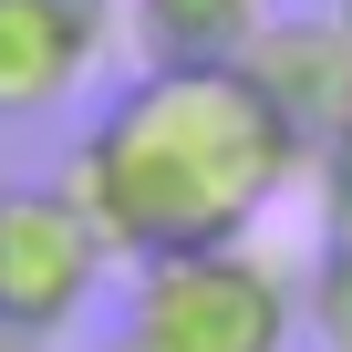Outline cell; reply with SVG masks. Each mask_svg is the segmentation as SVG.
<instances>
[{"instance_id": "cell-9", "label": "cell", "mask_w": 352, "mask_h": 352, "mask_svg": "<svg viewBox=\"0 0 352 352\" xmlns=\"http://www.w3.org/2000/svg\"><path fill=\"white\" fill-rule=\"evenodd\" d=\"M331 21H342V42H352V0H331Z\"/></svg>"}, {"instance_id": "cell-7", "label": "cell", "mask_w": 352, "mask_h": 352, "mask_svg": "<svg viewBox=\"0 0 352 352\" xmlns=\"http://www.w3.org/2000/svg\"><path fill=\"white\" fill-rule=\"evenodd\" d=\"M300 321L321 352H352V228H321V249L300 270Z\"/></svg>"}, {"instance_id": "cell-6", "label": "cell", "mask_w": 352, "mask_h": 352, "mask_svg": "<svg viewBox=\"0 0 352 352\" xmlns=\"http://www.w3.org/2000/svg\"><path fill=\"white\" fill-rule=\"evenodd\" d=\"M270 21L280 0H124L135 73H228Z\"/></svg>"}, {"instance_id": "cell-5", "label": "cell", "mask_w": 352, "mask_h": 352, "mask_svg": "<svg viewBox=\"0 0 352 352\" xmlns=\"http://www.w3.org/2000/svg\"><path fill=\"white\" fill-rule=\"evenodd\" d=\"M239 83L270 104V124L300 145V166L352 124V42L331 11H280L249 52H239Z\"/></svg>"}, {"instance_id": "cell-10", "label": "cell", "mask_w": 352, "mask_h": 352, "mask_svg": "<svg viewBox=\"0 0 352 352\" xmlns=\"http://www.w3.org/2000/svg\"><path fill=\"white\" fill-rule=\"evenodd\" d=\"M104 352H145V342H135V331H114V342H104Z\"/></svg>"}, {"instance_id": "cell-3", "label": "cell", "mask_w": 352, "mask_h": 352, "mask_svg": "<svg viewBox=\"0 0 352 352\" xmlns=\"http://www.w3.org/2000/svg\"><path fill=\"white\" fill-rule=\"evenodd\" d=\"M114 280L104 228L73 208V187H0V342L11 352H52Z\"/></svg>"}, {"instance_id": "cell-2", "label": "cell", "mask_w": 352, "mask_h": 352, "mask_svg": "<svg viewBox=\"0 0 352 352\" xmlns=\"http://www.w3.org/2000/svg\"><path fill=\"white\" fill-rule=\"evenodd\" d=\"M124 331L145 352H290L300 342V270L259 239L145 259L124 290Z\"/></svg>"}, {"instance_id": "cell-8", "label": "cell", "mask_w": 352, "mask_h": 352, "mask_svg": "<svg viewBox=\"0 0 352 352\" xmlns=\"http://www.w3.org/2000/svg\"><path fill=\"white\" fill-rule=\"evenodd\" d=\"M300 187H311V208H321V228H352V124L300 166Z\"/></svg>"}, {"instance_id": "cell-4", "label": "cell", "mask_w": 352, "mask_h": 352, "mask_svg": "<svg viewBox=\"0 0 352 352\" xmlns=\"http://www.w3.org/2000/svg\"><path fill=\"white\" fill-rule=\"evenodd\" d=\"M124 42V0H0V124L63 114Z\"/></svg>"}, {"instance_id": "cell-11", "label": "cell", "mask_w": 352, "mask_h": 352, "mask_svg": "<svg viewBox=\"0 0 352 352\" xmlns=\"http://www.w3.org/2000/svg\"><path fill=\"white\" fill-rule=\"evenodd\" d=\"M0 352H11V342H0Z\"/></svg>"}, {"instance_id": "cell-1", "label": "cell", "mask_w": 352, "mask_h": 352, "mask_svg": "<svg viewBox=\"0 0 352 352\" xmlns=\"http://www.w3.org/2000/svg\"><path fill=\"white\" fill-rule=\"evenodd\" d=\"M73 208L104 228L124 270L176 249L259 239V218L300 187V145L270 124V104L228 73H135L63 155Z\"/></svg>"}]
</instances>
